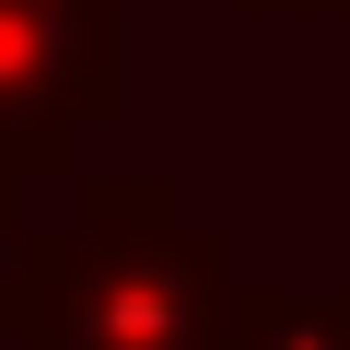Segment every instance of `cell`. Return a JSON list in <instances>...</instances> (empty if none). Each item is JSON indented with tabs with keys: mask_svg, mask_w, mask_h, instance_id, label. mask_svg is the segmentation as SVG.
Masks as SVG:
<instances>
[{
	"mask_svg": "<svg viewBox=\"0 0 350 350\" xmlns=\"http://www.w3.org/2000/svg\"><path fill=\"white\" fill-rule=\"evenodd\" d=\"M234 245L175 211L163 175H59L24 211L12 269V350H222L234 327Z\"/></svg>",
	"mask_w": 350,
	"mask_h": 350,
	"instance_id": "6da1fadb",
	"label": "cell"
},
{
	"mask_svg": "<svg viewBox=\"0 0 350 350\" xmlns=\"http://www.w3.org/2000/svg\"><path fill=\"white\" fill-rule=\"evenodd\" d=\"M222 350H350V280L338 292H234Z\"/></svg>",
	"mask_w": 350,
	"mask_h": 350,
	"instance_id": "3957f363",
	"label": "cell"
},
{
	"mask_svg": "<svg viewBox=\"0 0 350 350\" xmlns=\"http://www.w3.org/2000/svg\"><path fill=\"white\" fill-rule=\"evenodd\" d=\"M129 117V0H0V175L59 187Z\"/></svg>",
	"mask_w": 350,
	"mask_h": 350,
	"instance_id": "7a4b0ae2",
	"label": "cell"
},
{
	"mask_svg": "<svg viewBox=\"0 0 350 350\" xmlns=\"http://www.w3.org/2000/svg\"><path fill=\"white\" fill-rule=\"evenodd\" d=\"M12 269H24V175H0V327H12Z\"/></svg>",
	"mask_w": 350,
	"mask_h": 350,
	"instance_id": "277c9868",
	"label": "cell"
},
{
	"mask_svg": "<svg viewBox=\"0 0 350 350\" xmlns=\"http://www.w3.org/2000/svg\"><path fill=\"white\" fill-rule=\"evenodd\" d=\"M245 24H350V0H234Z\"/></svg>",
	"mask_w": 350,
	"mask_h": 350,
	"instance_id": "5b68a950",
	"label": "cell"
}]
</instances>
